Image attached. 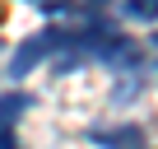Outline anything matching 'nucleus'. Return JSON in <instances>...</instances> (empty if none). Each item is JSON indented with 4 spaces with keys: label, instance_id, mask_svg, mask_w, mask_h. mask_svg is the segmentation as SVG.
Here are the masks:
<instances>
[{
    "label": "nucleus",
    "instance_id": "nucleus-1",
    "mask_svg": "<svg viewBox=\"0 0 158 149\" xmlns=\"http://www.w3.org/2000/svg\"><path fill=\"white\" fill-rule=\"evenodd\" d=\"M60 37H65V23H47L42 33L23 37L19 51L10 56V79H23V74H28L33 65H42L47 56H60Z\"/></svg>",
    "mask_w": 158,
    "mask_h": 149
},
{
    "label": "nucleus",
    "instance_id": "nucleus-2",
    "mask_svg": "<svg viewBox=\"0 0 158 149\" xmlns=\"http://www.w3.org/2000/svg\"><path fill=\"white\" fill-rule=\"evenodd\" d=\"M89 140L98 149H149V135L144 126L135 121H121V126H89Z\"/></svg>",
    "mask_w": 158,
    "mask_h": 149
},
{
    "label": "nucleus",
    "instance_id": "nucleus-3",
    "mask_svg": "<svg viewBox=\"0 0 158 149\" xmlns=\"http://www.w3.org/2000/svg\"><path fill=\"white\" fill-rule=\"evenodd\" d=\"M33 93H0V126H14L19 112H33Z\"/></svg>",
    "mask_w": 158,
    "mask_h": 149
},
{
    "label": "nucleus",
    "instance_id": "nucleus-4",
    "mask_svg": "<svg viewBox=\"0 0 158 149\" xmlns=\"http://www.w3.org/2000/svg\"><path fill=\"white\" fill-rule=\"evenodd\" d=\"M121 14L135 23H158V0H121Z\"/></svg>",
    "mask_w": 158,
    "mask_h": 149
},
{
    "label": "nucleus",
    "instance_id": "nucleus-5",
    "mask_svg": "<svg viewBox=\"0 0 158 149\" xmlns=\"http://www.w3.org/2000/svg\"><path fill=\"white\" fill-rule=\"evenodd\" d=\"M0 149H19V135H14V126H0Z\"/></svg>",
    "mask_w": 158,
    "mask_h": 149
}]
</instances>
